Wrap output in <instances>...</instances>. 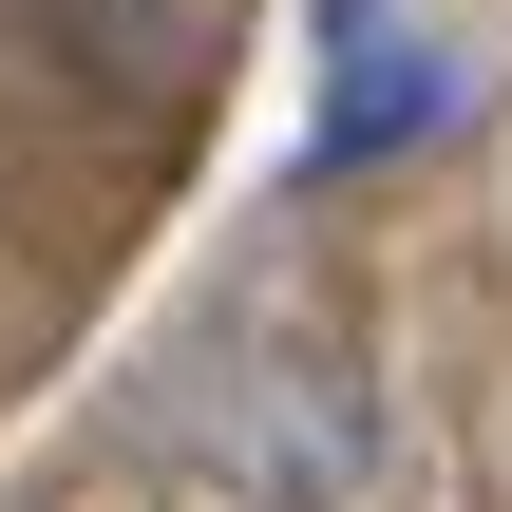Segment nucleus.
Listing matches in <instances>:
<instances>
[{"label": "nucleus", "mask_w": 512, "mask_h": 512, "mask_svg": "<svg viewBox=\"0 0 512 512\" xmlns=\"http://www.w3.org/2000/svg\"><path fill=\"white\" fill-rule=\"evenodd\" d=\"M171 418H190V456H209L228 494H266V512L361 494V456H380L361 361H342V342H304V323H228V342L171 380Z\"/></svg>", "instance_id": "1"}, {"label": "nucleus", "mask_w": 512, "mask_h": 512, "mask_svg": "<svg viewBox=\"0 0 512 512\" xmlns=\"http://www.w3.org/2000/svg\"><path fill=\"white\" fill-rule=\"evenodd\" d=\"M38 19H57V57H76L95 95H133V114L209 95V57H228V0H38Z\"/></svg>", "instance_id": "3"}, {"label": "nucleus", "mask_w": 512, "mask_h": 512, "mask_svg": "<svg viewBox=\"0 0 512 512\" xmlns=\"http://www.w3.org/2000/svg\"><path fill=\"white\" fill-rule=\"evenodd\" d=\"M456 114H475V76H456V38L418 0H323V114H304L323 171H380V152L456 133Z\"/></svg>", "instance_id": "2"}]
</instances>
